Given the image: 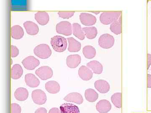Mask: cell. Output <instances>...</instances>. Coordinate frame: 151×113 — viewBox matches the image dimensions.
Listing matches in <instances>:
<instances>
[{
    "label": "cell",
    "mask_w": 151,
    "mask_h": 113,
    "mask_svg": "<svg viewBox=\"0 0 151 113\" xmlns=\"http://www.w3.org/2000/svg\"><path fill=\"white\" fill-rule=\"evenodd\" d=\"M50 43L53 49L57 52H63L67 47V39L60 36H55L52 38Z\"/></svg>",
    "instance_id": "1"
},
{
    "label": "cell",
    "mask_w": 151,
    "mask_h": 113,
    "mask_svg": "<svg viewBox=\"0 0 151 113\" xmlns=\"http://www.w3.org/2000/svg\"><path fill=\"white\" fill-rule=\"evenodd\" d=\"M122 15V12H104L102 13L100 16L101 23L104 25H109L119 19Z\"/></svg>",
    "instance_id": "2"
},
{
    "label": "cell",
    "mask_w": 151,
    "mask_h": 113,
    "mask_svg": "<svg viewBox=\"0 0 151 113\" xmlns=\"http://www.w3.org/2000/svg\"><path fill=\"white\" fill-rule=\"evenodd\" d=\"M34 52L39 58L46 59L51 56L52 50L48 45L42 44L36 46L34 49Z\"/></svg>",
    "instance_id": "3"
},
{
    "label": "cell",
    "mask_w": 151,
    "mask_h": 113,
    "mask_svg": "<svg viewBox=\"0 0 151 113\" xmlns=\"http://www.w3.org/2000/svg\"><path fill=\"white\" fill-rule=\"evenodd\" d=\"M115 41V39L113 36L108 34H105L101 35L99 38L98 43L100 47L108 49L113 47Z\"/></svg>",
    "instance_id": "4"
},
{
    "label": "cell",
    "mask_w": 151,
    "mask_h": 113,
    "mask_svg": "<svg viewBox=\"0 0 151 113\" xmlns=\"http://www.w3.org/2000/svg\"><path fill=\"white\" fill-rule=\"evenodd\" d=\"M72 29L71 24L68 21L60 22L56 26V31L58 33L67 36L72 34Z\"/></svg>",
    "instance_id": "5"
},
{
    "label": "cell",
    "mask_w": 151,
    "mask_h": 113,
    "mask_svg": "<svg viewBox=\"0 0 151 113\" xmlns=\"http://www.w3.org/2000/svg\"><path fill=\"white\" fill-rule=\"evenodd\" d=\"M35 74L39 78L43 81H46L52 77L53 70L47 66L41 67L35 71Z\"/></svg>",
    "instance_id": "6"
},
{
    "label": "cell",
    "mask_w": 151,
    "mask_h": 113,
    "mask_svg": "<svg viewBox=\"0 0 151 113\" xmlns=\"http://www.w3.org/2000/svg\"><path fill=\"white\" fill-rule=\"evenodd\" d=\"M32 98L34 102L38 105L44 104L47 101L46 94L40 89H36L33 91Z\"/></svg>",
    "instance_id": "7"
},
{
    "label": "cell",
    "mask_w": 151,
    "mask_h": 113,
    "mask_svg": "<svg viewBox=\"0 0 151 113\" xmlns=\"http://www.w3.org/2000/svg\"><path fill=\"white\" fill-rule=\"evenodd\" d=\"M22 64L26 69L28 70H32L38 66L40 64L39 60L35 57L30 56L26 57L22 61Z\"/></svg>",
    "instance_id": "8"
},
{
    "label": "cell",
    "mask_w": 151,
    "mask_h": 113,
    "mask_svg": "<svg viewBox=\"0 0 151 113\" xmlns=\"http://www.w3.org/2000/svg\"><path fill=\"white\" fill-rule=\"evenodd\" d=\"M79 19L81 24L86 26L94 25L97 22L96 17L91 14L86 13H82L80 14Z\"/></svg>",
    "instance_id": "9"
},
{
    "label": "cell",
    "mask_w": 151,
    "mask_h": 113,
    "mask_svg": "<svg viewBox=\"0 0 151 113\" xmlns=\"http://www.w3.org/2000/svg\"><path fill=\"white\" fill-rule=\"evenodd\" d=\"M81 62V57L78 54H72L66 58V65L70 68L77 67Z\"/></svg>",
    "instance_id": "10"
},
{
    "label": "cell",
    "mask_w": 151,
    "mask_h": 113,
    "mask_svg": "<svg viewBox=\"0 0 151 113\" xmlns=\"http://www.w3.org/2000/svg\"><path fill=\"white\" fill-rule=\"evenodd\" d=\"M78 73L80 78L84 81H89L93 77V73L92 70L87 66L84 65L79 67Z\"/></svg>",
    "instance_id": "11"
},
{
    "label": "cell",
    "mask_w": 151,
    "mask_h": 113,
    "mask_svg": "<svg viewBox=\"0 0 151 113\" xmlns=\"http://www.w3.org/2000/svg\"><path fill=\"white\" fill-rule=\"evenodd\" d=\"M60 113H80L79 108L70 103H64L60 107Z\"/></svg>",
    "instance_id": "12"
},
{
    "label": "cell",
    "mask_w": 151,
    "mask_h": 113,
    "mask_svg": "<svg viewBox=\"0 0 151 113\" xmlns=\"http://www.w3.org/2000/svg\"><path fill=\"white\" fill-rule=\"evenodd\" d=\"M96 109L100 113H107L111 110L112 106L111 103L107 100L99 101L96 104Z\"/></svg>",
    "instance_id": "13"
},
{
    "label": "cell",
    "mask_w": 151,
    "mask_h": 113,
    "mask_svg": "<svg viewBox=\"0 0 151 113\" xmlns=\"http://www.w3.org/2000/svg\"><path fill=\"white\" fill-rule=\"evenodd\" d=\"M27 33L30 35L37 34L39 31V29L37 24L32 21L25 22L23 24Z\"/></svg>",
    "instance_id": "14"
},
{
    "label": "cell",
    "mask_w": 151,
    "mask_h": 113,
    "mask_svg": "<svg viewBox=\"0 0 151 113\" xmlns=\"http://www.w3.org/2000/svg\"><path fill=\"white\" fill-rule=\"evenodd\" d=\"M94 87L101 94H106L110 90V86L108 82L103 80L95 81Z\"/></svg>",
    "instance_id": "15"
},
{
    "label": "cell",
    "mask_w": 151,
    "mask_h": 113,
    "mask_svg": "<svg viewBox=\"0 0 151 113\" xmlns=\"http://www.w3.org/2000/svg\"><path fill=\"white\" fill-rule=\"evenodd\" d=\"M25 81L27 85L30 88H36L40 84L38 78L32 73H28L25 75Z\"/></svg>",
    "instance_id": "16"
},
{
    "label": "cell",
    "mask_w": 151,
    "mask_h": 113,
    "mask_svg": "<svg viewBox=\"0 0 151 113\" xmlns=\"http://www.w3.org/2000/svg\"><path fill=\"white\" fill-rule=\"evenodd\" d=\"M64 100L66 102L76 103L77 104H81L84 101L82 95L78 93H70L64 98Z\"/></svg>",
    "instance_id": "17"
},
{
    "label": "cell",
    "mask_w": 151,
    "mask_h": 113,
    "mask_svg": "<svg viewBox=\"0 0 151 113\" xmlns=\"http://www.w3.org/2000/svg\"><path fill=\"white\" fill-rule=\"evenodd\" d=\"M35 18L38 23L42 26L45 25L49 21L48 14L45 12L39 11L35 15Z\"/></svg>",
    "instance_id": "18"
},
{
    "label": "cell",
    "mask_w": 151,
    "mask_h": 113,
    "mask_svg": "<svg viewBox=\"0 0 151 113\" xmlns=\"http://www.w3.org/2000/svg\"><path fill=\"white\" fill-rule=\"evenodd\" d=\"M68 43V50L71 52H78L81 48V44L73 37L67 38Z\"/></svg>",
    "instance_id": "19"
},
{
    "label": "cell",
    "mask_w": 151,
    "mask_h": 113,
    "mask_svg": "<svg viewBox=\"0 0 151 113\" xmlns=\"http://www.w3.org/2000/svg\"><path fill=\"white\" fill-rule=\"evenodd\" d=\"M45 88L48 93L51 94H56L60 90L59 84L55 81H49L47 82L45 85Z\"/></svg>",
    "instance_id": "20"
},
{
    "label": "cell",
    "mask_w": 151,
    "mask_h": 113,
    "mask_svg": "<svg viewBox=\"0 0 151 113\" xmlns=\"http://www.w3.org/2000/svg\"><path fill=\"white\" fill-rule=\"evenodd\" d=\"M86 66L91 69L95 74H101L103 72V65L97 60L90 61L87 63Z\"/></svg>",
    "instance_id": "21"
},
{
    "label": "cell",
    "mask_w": 151,
    "mask_h": 113,
    "mask_svg": "<svg viewBox=\"0 0 151 113\" xmlns=\"http://www.w3.org/2000/svg\"><path fill=\"white\" fill-rule=\"evenodd\" d=\"M29 96V92L27 89L24 88H19L14 92V97L18 101H25Z\"/></svg>",
    "instance_id": "22"
},
{
    "label": "cell",
    "mask_w": 151,
    "mask_h": 113,
    "mask_svg": "<svg viewBox=\"0 0 151 113\" xmlns=\"http://www.w3.org/2000/svg\"><path fill=\"white\" fill-rule=\"evenodd\" d=\"M24 34L23 29L20 26L17 25L14 26L12 27L11 34H12V37L14 39H20L23 37Z\"/></svg>",
    "instance_id": "23"
},
{
    "label": "cell",
    "mask_w": 151,
    "mask_h": 113,
    "mask_svg": "<svg viewBox=\"0 0 151 113\" xmlns=\"http://www.w3.org/2000/svg\"><path fill=\"white\" fill-rule=\"evenodd\" d=\"M73 34L76 37L81 40H83L85 38V34L81 28V25L78 23L73 24H72Z\"/></svg>",
    "instance_id": "24"
},
{
    "label": "cell",
    "mask_w": 151,
    "mask_h": 113,
    "mask_svg": "<svg viewBox=\"0 0 151 113\" xmlns=\"http://www.w3.org/2000/svg\"><path fill=\"white\" fill-rule=\"evenodd\" d=\"M110 30L116 35H119L122 33V16L119 19L113 22L110 26Z\"/></svg>",
    "instance_id": "25"
},
{
    "label": "cell",
    "mask_w": 151,
    "mask_h": 113,
    "mask_svg": "<svg viewBox=\"0 0 151 113\" xmlns=\"http://www.w3.org/2000/svg\"><path fill=\"white\" fill-rule=\"evenodd\" d=\"M23 73V70L22 66L19 64H15L12 68L11 76L12 78L17 80L22 77Z\"/></svg>",
    "instance_id": "26"
},
{
    "label": "cell",
    "mask_w": 151,
    "mask_h": 113,
    "mask_svg": "<svg viewBox=\"0 0 151 113\" xmlns=\"http://www.w3.org/2000/svg\"><path fill=\"white\" fill-rule=\"evenodd\" d=\"M99 95L95 90L92 89H87L85 91V97L86 99L90 102H94L98 99Z\"/></svg>",
    "instance_id": "27"
},
{
    "label": "cell",
    "mask_w": 151,
    "mask_h": 113,
    "mask_svg": "<svg viewBox=\"0 0 151 113\" xmlns=\"http://www.w3.org/2000/svg\"><path fill=\"white\" fill-rule=\"evenodd\" d=\"M82 30L85 34V36L89 39H94L98 34L97 28L94 26L84 27Z\"/></svg>",
    "instance_id": "28"
},
{
    "label": "cell",
    "mask_w": 151,
    "mask_h": 113,
    "mask_svg": "<svg viewBox=\"0 0 151 113\" xmlns=\"http://www.w3.org/2000/svg\"><path fill=\"white\" fill-rule=\"evenodd\" d=\"M83 54L86 58L91 59L95 57L96 54V51L93 46L88 45L83 48Z\"/></svg>",
    "instance_id": "29"
},
{
    "label": "cell",
    "mask_w": 151,
    "mask_h": 113,
    "mask_svg": "<svg viewBox=\"0 0 151 113\" xmlns=\"http://www.w3.org/2000/svg\"><path fill=\"white\" fill-rule=\"evenodd\" d=\"M111 101L116 107L121 108L122 107V94L116 93L112 95Z\"/></svg>",
    "instance_id": "30"
},
{
    "label": "cell",
    "mask_w": 151,
    "mask_h": 113,
    "mask_svg": "<svg viewBox=\"0 0 151 113\" xmlns=\"http://www.w3.org/2000/svg\"><path fill=\"white\" fill-rule=\"evenodd\" d=\"M73 11H59L58 15L60 17L63 19H68L72 17L74 14Z\"/></svg>",
    "instance_id": "31"
},
{
    "label": "cell",
    "mask_w": 151,
    "mask_h": 113,
    "mask_svg": "<svg viewBox=\"0 0 151 113\" xmlns=\"http://www.w3.org/2000/svg\"><path fill=\"white\" fill-rule=\"evenodd\" d=\"M21 108L20 106L17 104H12V113H21Z\"/></svg>",
    "instance_id": "32"
},
{
    "label": "cell",
    "mask_w": 151,
    "mask_h": 113,
    "mask_svg": "<svg viewBox=\"0 0 151 113\" xmlns=\"http://www.w3.org/2000/svg\"><path fill=\"white\" fill-rule=\"evenodd\" d=\"M19 50L18 48L14 45L11 46V56L12 57H15L17 56L19 54Z\"/></svg>",
    "instance_id": "33"
},
{
    "label": "cell",
    "mask_w": 151,
    "mask_h": 113,
    "mask_svg": "<svg viewBox=\"0 0 151 113\" xmlns=\"http://www.w3.org/2000/svg\"><path fill=\"white\" fill-rule=\"evenodd\" d=\"M35 113H47V111L45 108H40L36 110Z\"/></svg>",
    "instance_id": "34"
},
{
    "label": "cell",
    "mask_w": 151,
    "mask_h": 113,
    "mask_svg": "<svg viewBox=\"0 0 151 113\" xmlns=\"http://www.w3.org/2000/svg\"><path fill=\"white\" fill-rule=\"evenodd\" d=\"M48 113H60V111L57 108H52L50 109Z\"/></svg>",
    "instance_id": "35"
},
{
    "label": "cell",
    "mask_w": 151,
    "mask_h": 113,
    "mask_svg": "<svg viewBox=\"0 0 151 113\" xmlns=\"http://www.w3.org/2000/svg\"><path fill=\"white\" fill-rule=\"evenodd\" d=\"M151 65V54H147V70Z\"/></svg>",
    "instance_id": "36"
},
{
    "label": "cell",
    "mask_w": 151,
    "mask_h": 113,
    "mask_svg": "<svg viewBox=\"0 0 151 113\" xmlns=\"http://www.w3.org/2000/svg\"><path fill=\"white\" fill-rule=\"evenodd\" d=\"M147 87L151 88V75L147 74Z\"/></svg>",
    "instance_id": "37"
},
{
    "label": "cell",
    "mask_w": 151,
    "mask_h": 113,
    "mask_svg": "<svg viewBox=\"0 0 151 113\" xmlns=\"http://www.w3.org/2000/svg\"></svg>",
    "instance_id": "38"
}]
</instances>
